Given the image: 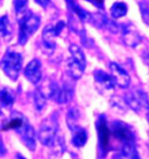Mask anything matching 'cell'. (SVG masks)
<instances>
[{
    "label": "cell",
    "mask_w": 149,
    "mask_h": 159,
    "mask_svg": "<svg viewBox=\"0 0 149 159\" xmlns=\"http://www.w3.org/2000/svg\"><path fill=\"white\" fill-rule=\"evenodd\" d=\"M4 129H13L18 133L21 142L26 145L28 150L34 151L36 146V134L34 128L31 123L27 121V119L18 111H14L8 123L5 124Z\"/></svg>",
    "instance_id": "6da1fadb"
},
{
    "label": "cell",
    "mask_w": 149,
    "mask_h": 159,
    "mask_svg": "<svg viewBox=\"0 0 149 159\" xmlns=\"http://www.w3.org/2000/svg\"><path fill=\"white\" fill-rule=\"evenodd\" d=\"M57 130H58V121H57V113H53L47 119L42 121L40 125L37 138L40 143L44 146H51L56 141Z\"/></svg>",
    "instance_id": "7a4b0ae2"
},
{
    "label": "cell",
    "mask_w": 149,
    "mask_h": 159,
    "mask_svg": "<svg viewBox=\"0 0 149 159\" xmlns=\"http://www.w3.org/2000/svg\"><path fill=\"white\" fill-rule=\"evenodd\" d=\"M69 51H70V58L68 61V73L72 79L77 80L83 75L86 67L85 55L77 44H71Z\"/></svg>",
    "instance_id": "3957f363"
},
{
    "label": "cell",
    "mask_w": 149,
    "mask_h": 159,
    "mask_svg": "<svg viewBox=\"0 0 149 159\" xmlns=\"http://www.w3.org/2000/svg\"><path fill=\"white\" fill-rule=\"evenodd\" d=\"M0 67L9 79L15 81L22 69L21 53L17 51H7L0 61Z\"/></svg>",
    "instance_id": "277c9868"
},
{
    "label": "cell",
    "mask_w": 149,
    "mask_h": 159,
    "mask_svg": "<svg viewBox=\"0 0 149 159\" xmlns=\"http://www.w3.org/2000/svg\"><path fill=\"white\" fill-rule=\"evenodd\" d=\"M40 23H41L40 16L33 13H27L23 16L19 18V26H20L18 36L19 44H26V42L29 40V37L39 29Z\"/></svg>",
    "instance_id": "5b68a950"
},
{
    "label": "cell",
    "mask_w": 149,
    "mask_h": 159,
    "mask_svg": "<svg viewBox=\"0 0 149 159\" xmlns=\"http://www.w3.org/2000/svg\"><path fill=\"white\" fill-rule=\"evenodd\" d=\"M125 101L128 107H131L134 111L140 114L141 111H148L149 108V100L147 93L142 89H133L125 95Z\"/></svg>",
    "instance_id": "8992f818"
},
{
    "label": "cell",
    "mask_w": 149,
    "mask_h": 159,
    "mask_svg": "<svg viewBox=\"0 0 149 159\" xmlns=\"http://www.w3.org/2000/svg\"><path fill=\"white\" fill-rule=\"evenodd\" d=\"M120 30H121L123 43L131 48H135L142 41V36H141L140 31L137 30V28L132 23L123 25L120 27Z\"/></svg>",
    "instance_id": "52a82bcc"
},
{
    "label": "cell",
    "mask_w": 149,
    "mask_h": 159,
    "mask_svg": "<svg viewBox=\"0 0 149 159\" xmlns=\"http://www.w3.org/2000/svg\"><path fill=\"white\" fill-rule=\"evenodd\" d=\"M110 75L113 79L115 86L121 89H127L131 84V77L119 64L112 62L110 64Z\"/></svg>",
    "instance_id": "ba28073f"
},
{
    "label": "cell",
    "mask_w": 149,
    "mask_h": 159,
    "mask_svg": "<svg viewBox=\"0 0 149 159\" xmlns=\"http://www.w3.org/2000/svg\"><path fill=\"white\" fill-rule=\"evenodd\" d=\"M23 73H25L26 79H28V81H31V84H40L41 79H42V66H41L40 59L35 58V59L31 61L27 64Z\"/></svg>",
    "instance_id": "9c48e42d"
},
{
    "label": "cell",
    "mask_w": 149,
    "mask_h": 159,
    "mask_svg": "<svg viewBox=\"0 0 149 159\" xmlns=\"http://www.w3.org/2000/svg\"><path fill=\"white\" fill-rule=\"evenodd\" d=\"M64 28V22H60L55 25V26H50L44 28L43 30V42L47 48L54 49L55 48V44H56V39L57 36L61 34V31L63 30Z\"/></svg>",
    "instance_id": "30bf717a"
},
{
    "label": "cell",
    "mask_w": 149,
    "mask_h": 159,
    "mask_svg": "<svg viewBox=\"0 0 149 159\" xmlns=\"http://www.w3.org/2000/svg\"><path fill=\"white\" fill-rule=\"evenodd\" d=\"M93 78L96 80L97 85L104 91H113L115 87V84H114L111 75L106 73L105 71L96 70L93 72Z\"/></svg>",
    "instance_id": "8fae6325"
},
{
    "label": "cell",
    "mask_w": 149,
    "mask_h": 159,
    "mask_svg": "<svg viewBox=\"0 0 149 159\" xmlns=\"http://www.w3.org/2000/svg\"><path fill=\"white\" fill-rule=\"evenodd\" d=\"M74 98V87L70 84H63L58 87L57 93L54 97V100L60 105H65L70 102Z\"/></svg>",
    "instance_id": "7c38bea8"
},
{
    "label": "cell",
    "mask_w": 149,
    "mask_h": 159,
    "mask_svg": "<svg viewBox=\"0 0 149 159\" xmlns=\"http://www.w3.org/2000/svg\"><path fill=\"white\" fill-rule=\"evenodd\" d=\"M71 130H72V144L76 148H82L85 145L86 141H88V134L85 131V129L77 125Z\"/></svg>",
    "instance_id": "4fadbf2b"
},
{
    "label": "cell",
    "mask_w": 149,
    "mask_h": 159,
    "mask_svg": "<svg viewBox=\"0 0 149 159\" xmlns=\"http://www.w3.org/2000/svg\"><path fill=\"white\" fill-rule=\"evenodd\" d=\"M58 85H57L56 81H54V80H46L44 83L40 85V92L43 94L44 97L49 99V98H53L55 97V94L57 93V89H58Z\"/></svg>",
    "instance_id": "5bb4252c"
},
{
    "label": "cell",
    "mask_w": 149,
    "mask_h": 159,
    "mask_svg": "<svg viewBox=\"0 0 149 159\" xmlns=\"http://www.w3.org/2000/svg\"><path fill=\"white\" fill-rule=\"evenodd\" d=\"M15 101V93L8 87L0 89V105L2 107H12Z\"/></svg>",
    "instance_id": "9a60e30c"
},
{
    "label": "cell",
    "mask_w": 149,
    "mask_h": 159,
    "mask_svg": "<svg viewBox=\"0 0 149 159\" xmlns=\"http://www.w3.org/2000/svg\"><path fill=\"white\" fill-rule=\"evenodd\" d=\"M127 5L125 2H121V1L114 2L112 8H111V15L113 19H120L127 14Z\"/></svg>",
    "instance_id": "2e32d148"
},
{
    "label": "cell",
    "mask_w": 149,
    "mask_h": 159,
    "mask_svg": "<svg viewBox=\"0 0 149 159\" xmlns=\"http://www.w3.org/2000/svg\"><path fill=\"white\" fill-rule=\"evenodd\" d=\"M34 105H35L36 111H43L46 105H47V98L40 92L39 89H36L35 92H34Z\"/></svg>",
    "instance_id": "e0dca14e"
},
{
    "label": "cell",
    "mask_w": 149,
    "mask_h": 159,
    "mask_svg": "<svg viewBox=\"0 0 149 159\" xmlns=\"http://www.w3.org/2000/svg\"><path fill=\"white\" fill-rule=\"evenodd\" d=\"M64 141H63V138L62 137H57L56 141L54 142V144L50 148H51V153H53L55 157H60V156L63 153V151H64Z\"/></svg>",
    "instance_id": "ac0fdd59"
},
{
    "label": "cell",
    "mask_w": 149,
    "mask_h": 159,
    "mask_svg": "<svg viewBox=\"0 0 149 159\" xmlns=\"http://www.w3.org/2000/svg\"><path fill=\"white\" fill-rule=\"evenodd\" d=\"M0 34L2 36H8L11 34V22L7 15L0 16Z\"/></svg>",
    "instance_id": "d6986e66"
},
{
    "label": "cell",
    "mask_w": 149,
    "mask_h": 159,
    "mask_svg": "<svg viewBox=\"0 0 149 159\" xmlns=\"http://www.w3.org/2000/svg\"><path fill=\"white\" fill-rule=\"evenodd\" d=\"M27 5H28V0H14V9L19 18L27 14Z\"/></svg>",
    "instance_id": "ffe728a7"
},
{
    "label": "cell",
    "mask_w": 149,
    "mask_h": 159,
    "mask_svg": "<svg viewBox=\"0 0 149 159\" xmlns=\"http://www.w3.org/2000/svg\"><path fill=\"white\" fill-rule=\"evenodd\" d=\"M140 13H141V18H142V21L149 26V1L148 0H142L140 1Z\"/></svg>",
    "instance_id": "44dd1931"
},
{
    "label": "cell",
    "mask_w": 149,
    "mask_h": 159,
    "mask_svg": "<svg viewBox=\"0 0 149 159\" xmlns=\"http://www.w3.org/2000/svg\"><path fill=\"white\" fill-rule=\"evenodd\" d=\"M77 120H78V111L74 108H70L68 113V125L70 127V129L77 127Z\"/></svg>",
    "instance_id": "7402d4cb"
},
{
    "label": "cell",
    "mask_w": 149,
    "mask_h": 159,
    "mask_svg": "<svg viewBox=\"0 0 149 159\" xmlns=\"http://www.w3.org/2000/svg\"><path fill=\"white\" fill-rule=\"evenodd\" d=\"M90 19H91L92 23L96 27H103V26H105V25H107V22H108V21L106 20L105 15L99 14V13H94L92 16H90Z\"/></svg>",
    "instance_id": "603a6c76"
},
{
    "label": "cell",
    "mask_w": 149,
    "mask_h": 159,
    "mask_svg": "<svg viewBox=\"0 0 149 159\" xmlns=\"http://www.w3.org/2000/svg\"><path fill=\"white\" fill-rule=\"evenodd\" d=\"M142 58H143V61L145 63L149 66V45L146 48V50H143V53H142Z\"/></svg>",
    "instance_id": "cb8c5ba5"
},
{
    "label": "cell",
    "mask_w": 149,
    "mask_h": 159,
    "mask_svg": "<svg viewBox=\"0 0 149 159\" xmlns=\"http://www.w3.org/2000/svg\"><path fill=\"white\" fill-rule=\"evenodd\" d=\"M6 155V148H5V144L1 137H0V156H5Z\"/></svg>",
    "instance_id": "d4e9b609"
},
{
    "label": "cell",
    "mask_w": 149,
    "mask_h": 159,
    "mask_svg": "<svg viewBox=\"0 0 149 159\" xmlns=\"http://www.w3.org/2000/svg\"><path fill=\"white\" fill-rule=\"evenodd\" d=\"M35 1L40 5V6H41V7L46 8V7L49 5V1H50V0H35Z\"/></svg>",
    "instance_id": "484cf974"
},
{
    "label": "cell",
    "mask_w": 149,
    "mask_h": 159,
    "mask_svg": "<svg viewBox=\"0 0 149 159\" xmlns=\"http://www.w3.org/2000/svg\"><path fill=\"white\" fill-rule=\"evenodd\" d=\"M13 159H26V158H25V157H23L22 155H20V153H17V155L14 156Z\"/></svg>",
    "instance_id": "4316f807"
},
{
    "label": "cell",
    "mask_w": 149,
    "mask_h": 159,
    "mask_svg": "<svg viewBox=\"0 0 149 159\" xmlns=\"http://www.w3.org/2000/svg\"><path fill=\"white\" fill-rule=\"evenodd\" d=\"M147 120H148V123H149V108L148 111H147Z\"/></svg>",
    "instance_id": "83f0119b"
}]
</instances>
